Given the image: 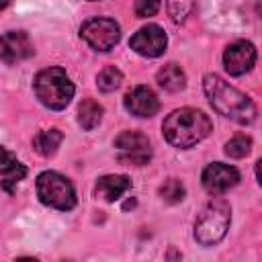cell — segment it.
<instances>
[{"label": "cell", "mask_w": 262, "mask_h": 262, "mask_svg": "<svg viewBox=\"0 0 262 262\" xmlns=\"http://www.w3.org/2000/svg\"><path fill=\"white\" fill-rule=\"evenodd\" d=\"M35 53L33 43L25 31H6L0 43V57L4 63H16L29 59Z\"/></svg>", "instance_id": "obj_12"}, {"label": "cell", "mask_w": 262, "mask_h": 262, "mask_svg": "<svg viewBox=\"0 0 262 262\" xmlns=\"http://www.w3.org/2000/svg\"><path fill=\"white\" fill-rule=\"evenodd\" d=\"M231 223V207L223 196L209 201L194 221V239L201 246H215L219 244Z\"/></svg>", "instance_id": "obj_4"}, {"label": "cell", "mask_w": 262, "mask_h": 262, "mask_svg": "<svg viewBox=\"0 0 262 262\" xmlns=\"http://www.w3.org/2000/svg\"><path fill=\"white\" fill-rule=\"evenodd\" d=\"M135 14L139 18H147V16H154L158 14L160 10V0H135Z\"/></svg>", "instance_id": "obj_22"}, {"label": "cell", "mask_w": 262, "mask_h": 262, "mask_svg": "<svg viewBox=\"0 0 262 262\" xmlns=\"http://www.w3.org/2000/svg\"><path fill=\"white\" fill-rule=\"evenodd\" d=\"M8 2H10V0H2V4H0V8H2V10H4V8H6V6H8Z\"/></svg>", "instance_id": "obj_24"}, {"label": "cell", "mask_w": 262, "mask_h": 262, "mask_svg": "<svg viewBox=\"0 0 262 262\" xmlns=\"http://www.w3.org/2000/svg\"><path fill=\"white\" fill-rule=\"evenodd\" d=\"M254 63H256V47L246 39L229 43L223 51V66L229 76H244L254 68Z\"/></svg>", "instance_id": "obj_9"}, {"label": "cell", "mask_w": 262, "mask_h": 262, "mask_svg": "<svg viewBox=\"0 0 262 262\" xmlns=\"http://www.w3.org/2000/svg\"><path fill=\"white\" fill-rule=\"evenodd\" d=\"M37 196L43 205L57 211H72L76 207V190L70 178L47 170L37 176Z\"/></svg>", "instance_id": "obj_5"}, {"label": "cell", "mask_w": 262, "mask_h": 262, "mask_svg": "<svg viewBox=\"0 0 262 262\" xmlns=\"http://www.w3.org/2000/svg\"><path fill=\"white\" fill-rule=\"evenodd\" d=\"M256 178H258V182L262 184V158L256 162Z\"/></svg>", "instance_id": "obj_23"}, {"label": "cell", "mask_w": 262, "mask_h": 262, "mask_svg": "<svg viewBox=\"0 0 262 262\" xmlns=\"http://www.w3.org/2000/svg\"><path fill=\"white\" fill-rule=\"evenodd\" d=\"M102 113H104V111H102V106H100L96 100L84 98V100L80 102V106H78V123H80V127H82L84 131H92L94 127L100 125Z\"/></svg>", "instance_id": "obj_17"}, {"label": "cell", "mask_w": 262, "mask_h": 262, "mask_svg": "<svg viewBox=\"0 0 262 262\" xmlns=\"http://www.w3.org/2000/svg\"><path fill=\"white\" fill-rule=\"evenodd\" d=\"M131 188V180L125 174H106L102 178H98L94 192L96 196H100L106 203H115L117 199H121L127 190Z\"/></svg>", "instance_id": "obj_13"}, {"label": "cell", "mask_w": 262, "mask_h": 262, "mask_svg": "<svg viewBox=\"0 0 262 262\" xmlns=\"http://www.w3.org/2000/svg\"><path fill=\"white\" fill-rule=\"evenodd\" d=\"M90 2H94V0H90Z\"/></svg>", "instance_id": "obj_25"}, {"label": "cell", "mask_w": 262, "mask_h": 262, "mask_svg": "<svg viewBox=\"0 0 262 262\" xmlns=\"http://www.w3.org/2000/svg\"><path fill=\"white\" fill-rule=\"evenodd\" d=\"M252 149V139L248 135H235L225 143V154L229 158H244Z\"/></svg>", "instance_id": "obj_21"}, {"label": "cell", "mask_w": 262, "mask_h": 262, "mask_svg": "<svg viewBox=\"0 0 262 262\" xmlns=\"http://www.w3.org/2000/svg\"><path fill=\"white\" fill-rule=\"evenodd\" d=\"M211 131H213L211 119L203 111L192 108V106L172 111L162 123V133L166 141L178 149H188L196 145Z\"/></svg>", "instance_id": "obj_2"}, {"label": "cell", "mask_w": 262, "mask_h": 262, "mask_svg": "<svg viewBox=\"0 0 262 262\" xmlns=\"http://www.w3.org/2000/svg\"><path fill=\"white\" fill-rule=\"evenodd\" d=\"M123 104H125V108L133 117H139V119L154 117L160 111V100H158L156 92L149 86H135V88H131L125 94Z\"/></svg>", "instance_id": "obj_11"}, {"label": "cell", "mask_w": 262, "mask_h": 262, "mask_svg": "<svg viewBox=\"0 0 262 262\" xmlns=\"http://www.w3.org/2000/svg\"><path fill=\"white\" fill-rule=\"evenodd\" d=\"M166 8H168L170 18L176 25H180L190 16V12L194 8V0H166Z\"/></svg>", "instance_id": "obj_20"}, {"label": "cell", "mask_w": 262, "mask_h": 262, "mask_svg": "<svg viewBox=\"0 0 262 262\" xmlns=\"http://www.w3.org/2000/svg\"><path fill=\"white\" fill-rule=\"evenodd\" d=\"M201 182L209 194H223L225 190L233 188L239 182V172H237V168H233L229 164L213 162L203 170Z\"/></svg>", "instance_id": "obj_10"}, {"label": "cell", "mask_w": 262, "mask_h": 262, "mask_svg": "<svg viewBox=\"0 0 262 262\" xmlns=\"http://www.w3.org/2000/svg\"><path fill=\"white\" fill-rule=\"evenodd\" d=\"M156 80H158V84H160L166 92H180V90L186 88V74H184V70H182L178 63H174V61L162 66V68L158 70V74H156Z\"/></svg>", "instance_id": "obj_15"}, {"label": "cell", "mask_w": 262, "mask_h": 262, "mask_svg": "<svg viewBox=\"0 0 262 262\" xmlns=\"http://www.w3.org/2000/svg\"><path fill=\"white\" fill-rule=\"evenodd\" d=\"M27 176V166L16 160L6 147H2V188L6 192H12L16 184Z\"/></svg>", "instance_id": "obj_14"}, {"label": "cell", "mask_w": 262, "mask_h": 262, "mask_svg": "<svg viewBox=\"0 0 262 262\" xmlns=\"http://www.w3.org/2000/svg\"><path fill=\"white\" fill-rule=\"evenodd\" d=\"M115 151L121 164L145 166L151 160V145L147 135L139 131H123L115 137Z\"/></svg>", "instance_id": "obj_7"}, {"label": "cell", "mask_w": 262, "mask_h": 262, "mask_svg": "<svg viewBox=\"0 0 262 262\" xmlns=\"http://www.w3.org/2000/svg\"><path fill=\"white\" fill-rule=\"evenodd\" d=\"M203 90L209 98V104L223 117L239 123L250 125L256 119V104L248 94L227 84L219 74H207L203 78Z\"/></svg>", "instance_id": "obj_1"}, {"label": "cell", "mask_w": 262, "mask_h": 262, "mask_svg": "<svg viewBox=\"0 0 262 262\" xmlns=\"http://www.w3.org/2000/svg\"><path fill=\"white\" fill-rule=\"evenodd\" d=\"M80 37L94 51H111L121 39V29L113 18L94 16L80 27Z\"/></svg>", "instance_id": "obj_6"}, {"label": "cell", "mask_w": 262, "mask_h": 262, "mask_svg": "<svg viewBox=\"0 0 262 262\" xmlns=\"http://www.w3.org/2000/svg\"><path fill=\"white\" fill-rule=\"evenodd\" d=\"M61 141H63V133L59 129H55V127L53 129H43L33 137V147H35L37 154L49 158L57 151Z\"/></svg>", "instance_id": "obj_16"}, {"label": "cell", "mask_w": 262, "mask_h": 262, "mask_svg": "<svg viewBox=\"0 0 262 262\" xmlns=\"http://www.w3.org/2000/svg\"><path fill=\"white\" fill-rule=\"evenodd\" d=\"M166 45L168 37L160 25H145L129 39V47L143 57H160L166 51Z\"/></svg>", "instance_id": "obj_8"}, {"label": "cell", "mask_w": 262, "mask_h": 262, "mask_svg": "<svg viewBox=\"0 0 262 262\" xmlns=\"http://www.w3.org/2000/svg\"><path fill=\"white\" fill-rule=\"evenodd\" d=\"M121 82H123V74H121V70L115 68V66L104 68V70L96 76V86H98V90H102V92H113V90H117V88L121 86Z\"/></svg>", "instance_id": "obj_18"}, {"label": "cell", "mask_w": 262, "mask_h": 262, "mask_svg": "<svg viewBox=\"0 0 262 262\" xmlns=\"http://www.w3.org/2000/svg\"><path fill=\"white\" fill-rule=\"evenodd\" d=\"M160 196H162L166 203L176 205V203H180V201L186 196V188H184V184H182L178 178H168V180L160 186Z\"/></svg>", "instance_id": "obj_19"}, {"label": "cell", "mask_w": 262, "mask_h": 262, "mask_svg": "<svg viewBox=\"0 0 262 262\" xmlns=\"http://www.w3.org/2000/svg\"><path fill=\"white\" fill-rule=\"evenodd\" d=\"M35 96L51 111H63L74 98V84L63 68H45L35 76Z\"/></svg>", "instance_id": "obj_3"}]
</instances>
